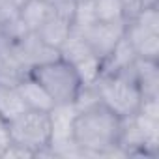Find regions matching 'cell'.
<instances>
[{
    "instance_id": "24",
    "label": "cell",
    "mask_w": 159,
    "mask_h": 159,
    "mask_svg": "<svg viewBox=\"0 0 159 159\" xmlns=\"http://www.w3.org/2000/svg\"><path fill=\"white\" fill-rule=\"evenodd\" d=\"M77 2H79V0H77Z\"/></svg>"
},
{
    "instance_id": "13",
    "label": "cell",
    "mask_w": 159,
    "mask_h": 159,
    "mask_svg": "<svg viewBox=\"0 0 159 159\" xmlns=\"http://www.w3.org/2000/svg\"><path fill=\"white\" fill-rule=\"evenodd\" d=\"M58 52H60V58L67 60V62L73 64V66H75L77 62H81V60H84V58H88V56L94 54V52L90 51L86 39L83 38L81 30H77V28H73V26H71L69 36L66 38V41H64L62 47L58 49Z\"/></svg>"
},
{
    "instance_id": "18",
    "label": "cell",
    "mask_w": 159,
    "mask_h": 159,
    "mask_svg": "<svg viewBox=\"0 0 159 159\" xmlns=\"http://www.w3.org/2000/svg\"><path fill=\"white\" fill-rule=\"evenodd\" d=\"M131 19L137 21L139 25H142L144 28L152 30V32H159V10H157V6L140 8Z\"/></svg>"
},
{
    "instance_id": "22",
    "label": "cell",
    "mask_w": 159,
    "mask_h": 159,
    "mask_svg": "<svg viewBox=\"0 0 159 159\" xmlns=\"http://www.w3.org/2000/svg\"><path fill=\"white\" fill-rule=\"evenodd\" d=\"M120 2L124 4L125 8V17L131 19L137 11H139V0H120Z\"/></svg>"
},
{
    "instance_id": "15",
    "label": "cell",
    "mask_w": 159,
    "mask_h": 159,
    "mask_svg": "<svg viewBox=\"0 0 159 159\" xmlns=\"http://www.w3.org/2000/svg\"><path fill=\"white\" fill-rule=\"evenodd\" d=\"M92 2H94V11L98 21H103V23L127 21L125 8L120 0H92Z\"/></svg>"
},
{
    "instance_id": "1",
    "label": "cell",
    "mask_w": 159,
    "mask_h": 159,
    "mask_svg": "<svg viewBox=\"0 0 159 159\" xmlns=\"http://www.w3.org/2000/svg\"><path fill=\"white\" fill-rule=\"evenodd\" d=\"M122 118L107 109L101 101L77 111L73 120V142L83 155H127L120 146Z\"/></svg>"
},
{
    "instance_id": "5",
    "label": "cell",
    "mask_w": 159,
    "mask_h": 159,
    "mask_svg": "<svg viewBox=\"0 0 159 159\" xmlns=\"http://www.w3.org/2000/svg\"><path fill=\"white\" fill-rule=\"evenodd\" d=\"M10 45H11V52L15 54V58L26 71H30L32 67H36L39 64L60 58V52L56 49L49 47L47 43H43V39L36 32H26L19 39L10 41Z\"/></svg>"
},
{
    "instance_id": "6",
    "label": "cell",
    "mask_w": 159,
    "mask_h": 159,
    "mask_svg": "<svg viewBox=\"0 0 159 159\" xmlns=\"http://www.w3.org/2000/svg\"><path fill=\"white\" fill-rule=\"evenodd\" d=\"M124 32H125V21H118V23L96 21L90 26H86V28L81 30V34L86 39L90 51L98 58H101V60H105L112 52V49L116 47V43L122 39Z\"/></svg>"
},
{
    "instance_id": "23",
    "label": "cell",
    "mask_w": 159,
    "mask_h": 159,
    "mask_svg": "<svg viewBox=\"0 0 159 159\" xmlns=\"http://www.w3.org/2000/svg\"><path fill=\"white\" fill-rule=\"evenodd\" d=\"M148 6H157V0H139V10Z\"/></svg>"
},
{
    "instance_id": "10",
    "label": "cell",
    "mask_w": 159,
    "mask_h": 159,
    "mask_svg": "<svg viewBox=\"0 0 159 159\" xmlns=\"http://www.w3.org/2000/svg\"><path fill=\"white\" fill-rule=\"evenodd\" d=\"M17 13L28 32H36L47 19L54 15L47 0H23L17 8Z\"/></svg>"
},
{
    "instance_id": "16",
    "label": "cell",
    "mask_w": 159,
    "mask_h": 159,
    "mask_svg": "<svg viewBox=\"0 0 159 159\" xmlns=\"http://www.w3.org/2000/svg\"><path fill=\"white\" fill-rule=\"evenodd\" d=\"M73 67H75L79 79H81V84L90 86V84L98 83V79L103 73V60L98 58L96 54H92V56H88V58H84L81 62H77Z\"/></svg>"
},
{
    "instance_id": "21",
    "label": "cell",
    "mask_w": 159,
    "mask_h": 159,
    "mask_svg": "<svg viewBox=\"0 0 159 159\" xmlns=\"http://www.w3.org/2000/svg\"><path fill=\"white\" fill-rule=\"evenodd\" d=\"M11 144V137H10V129H8V122L4 118H0V157L4 155L6 148Z\"/></svg>"
},
{
    "instance_id": "19",
    "label": "cell",
    "mask_w": 159,
    "mask_h": 159,
    "mask_svg": "<svg viewBox=\"0 0 159 159\" xmlns=\"http://www.w3.org/2000/svg\"><path fill=\"white\" fill-rule=\"evenodd\" d=\"M47 4L51 6L52 13L64 21H69L73 25L75 10H77V0H47Z\"/></svg>"
},
{
    "instance_id": "17",
    "label": "cell",
    "mask_w": 159,
    "mask_h": 159,
    "mask_svg": "<svg viewBox=\"0 0 159 159\" xmlns=\"http://www.w3.org/2000/svg\"><path fill=\"white\" fill-rule=\"evenodd\" d=\"M96 21L98 19H96V11H94V2L92 0H79L77 10H75V17H73V28L83 30Z\"/></svg>"
},
{
    "instance_id": "2",
    "label": "cell",
    "mask_w": 159,
    "mask_h": 159,
    "mask_svg": "<svg viewBox=\"0 0 159 159\" xmlns=\"http://www.w3.org/2000/svg\"><path fill=\"white\" fill-rule=\"evenodd\" d=\"M96 88L99 94V101L116 116L127 118L139 112L142 94L137 84L133 66L112 75H101L96 83Z\"/></svg>"
},
{
    "instance_id": "20",
    "label": "cell",
    "mask_w": 159,
    "mask_h": 159,
    "mask_svg": "<svg viewBox=\"0 0 159 159\" xmlns=\"http://www.w3.org/2000/svg\"><path fill=\"white\" fill-rule=\"evenodd\" d=\"M2 157H36V153L32 152V150H28V148H25V146H21V144H15V142H11L8 148H6V152H4V155Z\"/></svg>"
},
{
    "instance_id": "12",
    "label": "cell",
    "mask_w": 159,
    "mask_h": 159,
    "mask_svg": "<svg viewBox=\"0 0 159 159\" xmlns=\"http://www.w3.org/2000/svg\"><path fill=\"white\" fill-rule=\"evenodd\" d=\"M71 26H73V25H71L69 21H64V19L52 15L51 19H47V21L36 30V34L43 39V43H47L49 47H52V49L58 51V49L62 47V43L66 41V38L69 36Z\"/></svg>"
},
{
    "instance_id": "8",
    "label": "cell",
    "mask_w": 159,
    "mask_h": 159,
    "mask_svg": "<svg viewBox=\"0 0 159 159\" xmlns=\"http://www.w3.org/2000/svg\"><path fill=\"white\" fill-rule=\"evenodd\" d=\"M137 84L140 88L142 99L146 98H159V64L157 60L137 58L133 62Z\"/></svg>"
},
{
    "instance_id": "3",
    "label": "cell",
    "mask_w": 159,
    "mask_h": 159,
    "mask_svg": "<svg viewBox=\"0 0 159 159\" xmlns=\"http://www.w3.org/2000/svg\"><path fill=\"white\" fill-rule=\"evenodd\" d=\"M28 75L45 88V92L52 98L54 105L60 103H75L77 94L81 90L79 79L73 64L64 58H56L45 64H39L28 71Z\"/></svg>"
},
{
    "instance_id": "9",
    "label": "cell",
    "mask_w": 159,
    "mask_h": 159,
    "mask_svg": "<svg viewBox=\"0 0 159 159\" xmlns=\"http://www.w3.org/2000/svg\"><path fill=\"white\" fill-rule=\"evenodd\" d=\"M17 90H19V94H21V98H23V101H25V105L28 109L49 112L54 107L52 98L45 92V88L36 81V79H32L28 73L17 83Z\"/></svg>"
},
{
    "instance_id": "4",
    "label": "cell",
    "mask_w": 159,
    "mask_h": 159,
    "mask_svg": "<svg viewBox=\"0 0 159 159\" xmlns=\"http://www.w3.org/2000/svg\"><path fill=\"white\" fill-rule=\"evenodd\" d=\"M8 129L11 142L32 150L36 155L51 144V118L45 111L26 109L17 118L8 122Z\"/></svg>"
},
{
    "instance_id": "7",
    "label": "cell",
    "mask_w": 159,
    "mask_h": 159,
    "mask_svg": "<svg viewBox=\"0 0 159 159\" xmlns=\"http://www.w3.org/2000/svg\"><path fill=\"white\" fill-rule=\"evenodd\" d=\"M124 36L131 43L137 58L159 60V32H152L142 25H139L137 21L127 19Z\"/></svg>"
},
{
    "instance_id": "14",
    "label": "cell",
    "mask_w": 159,
    "mask_h": 159,
    "mask_svg": "<svg viewBox=\"0 0 159 159\" xmlns=\"http://www.w3.org/2000/svg\"><path fill=\"white\" fill-rule=\"evenodd\" d=\"M28 107L25 105L17 86H4L0 84V118L6 122H11L21 112H25Z\"/></svg>"
},
{
    "instance_id": "11",
    "label": "cell",
    "mask_w": 159,
    "mask_h": 159,
    "mask_svg": "<svg viewBox=\"0 0 159 159\" xmlns=\"http://www.w3.org/2000/svg\"><path fill=\"white\" fill-rule=\"evenodd\" d=\"M137 60V54L131 47V43L127 41L125 36H122V39L116 43V47L112 49V52L103 60V73L101 75H112L118 73L129 66H133V62Z\"/></svg>"
}]
</instances>
